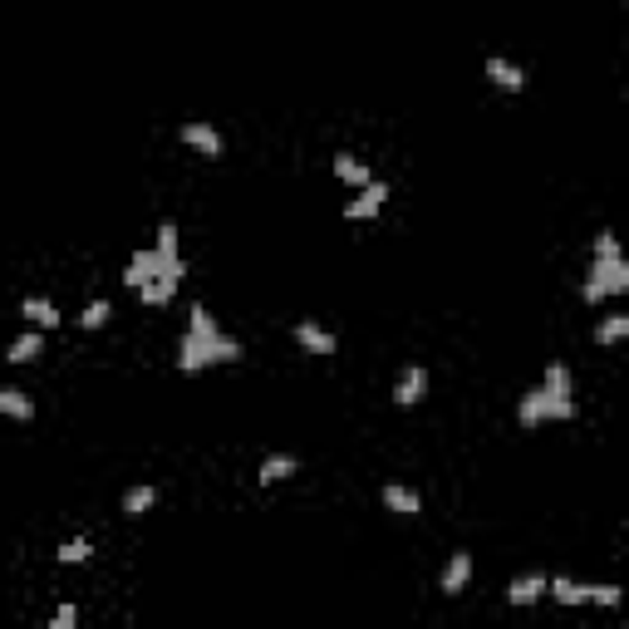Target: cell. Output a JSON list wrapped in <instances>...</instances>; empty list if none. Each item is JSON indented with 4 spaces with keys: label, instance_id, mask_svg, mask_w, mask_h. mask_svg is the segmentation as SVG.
I'll list each match as a JSON object with an SVG mask.
<instances>
[{
    "label": "cell",
    "instance_id": "6da1fadb",
    "mask_svg": "<svg viewBox=\"0 0 629 629\" xmlns=\"http://www.w3.org/2000/svg\"><path fill=\"white\" fill-rule=\"evenodd\" d=\"M118 281L138 295L143 310H168L172 300H177V290L187 281V261H182V231H177L172 217H163L158 231H153V241H143L123 261Z\"/></svg>",
    "mask_w": 629,
    "mask_h": 629
},
{
    "label": "cell",
    "instance_id": "7a4b0ae2",
    "mask_svg": "<svg viewBox=\"0 0 629 629\" xmlns=\"http://www.w3.org/2000/svg\"><path fill=\"white\" fill-rule=\"evenodd\" d=\"M241 359H246V344L212 315V305L192 300V305H187V325H182V335H177L172 369L192 379V374H207V369H222V364H241Z\"/></svg>",
    "mask_w": 629,
    "mask_h": 629
},
{
    "label": "cell",
    "instance_id": "3957f363",
    "mask_svg": "<svg viewBox=\"0 0 629 629\" xmlns=\"http://www.w3.org/2000/svg\"><path fill=\"white\" fill-rule=\"evenodd\" d=\"M580 413L575 403V374L566 359H546L541 379L516 399V423L521 428H541V423H571Z\"/></svg>",
    "mask_w": 629,
    "mask_h": 629
},
{
    "label": "cell",
    "instance_id": "277c9868",
    "mask_svg": "<svg viewBox=\"0 0 629 629\" xmlns=\"http://www.w3.org/2000/svg\"><path fill=\"white\" fill-rule=\"evenodd\" d=\"M629 290V261L620 251V236L615 227H600L590 236V266H585V281H580V300L595 310L605 300H620Z\"/></svg>",
    "mask_w": 629,
    "mask_h": 629
},
{
    "label": "cell",
    "instance_id": "5b68a950",
    "mask_svg": "<svg viewBox=\"0 0 629 629\" xmlns=\"http://www.w3.org/2000/svg\"><path fill=\"white\" fill-rule=\"evenodd\" d=\"M177 143H182L187 153L207 158V163H217V158L227 153V133H222L212 118H182V123H177Z\"/></svg>",
    "mask_w": 629,
    "mask_h": 629
},
{
    "label": "cell",
    "instance_id": "8992f818",
    "mask_svg": "<svg viewBox=\"0 0 629 629\" xmlns=\"http://www.w3.org/2000/svg\"><path fill=\"white\" fill-rule=\"evenodd\" d=\"M428 394H433V369L423 364V359H408L399 369V379H394V389H389V399H394V408H418V403H428Z\"/></svg>",
    "mask_w": 629,
    "mask_h": 629
},
{
    "label": "cell",
    "instance_id": "52a82bcc",
    "mask_svg": "<svg viewBox=\"0 0 629 629\" xmlns=\"http://www.w3.org/2000/svg\"><path fill=\"white\" fill-rule=\"evenodd\" d=\"M389 197H394V187H389L384 177H374V182H364L359 192H349V197H344L340 217H344V222H374V217L389 207Z\"/></svg>",
    "mask_w": 629,
    "mask_h": 629
},
{
    "label": "cell",
    "instance_id": "ba28073f",
    "mask_svg": "<svg viewBox=\"0 0 629 629\" xmlns=\"http://www.w3.org/2000/svg\"><path fill=\"white\" fill-rule=\"evenodd\" d=\"M290 340L300 344L305 354H315V359H330V354L340 349V335H335L330 325H320L315 315H300V320L290 325Z\"/></svg>",
    "mask_w": 629,
    "mask_h": 629
},
{
    "label": "cell",
    "instance_id": "9c48e42d",
    "mask_svg": "<svg viewBox=\"0 0 629 629\" xmlns=\"http://www.w3.org/2000/svg\"><path fill=\"white\" fill-rule=\"evenodd\" d=\"M482 79L492 84V89H502V94H521L526 89V69L507 55H487L482 59Z\"/></svg>",
    "mask_w": 629,
    "mask_h": 629
},
{
    "label": "cell",
    "instance_id": "30bf717a",
    "mask_svg": "<svg viewBox=\"0 0 629 629\" xmlns=\"http://www.w3.org/2000/svg\"><path fill=\"white\" fill-rule=\"evenodd\" d=\"M379 502H384V512L403 516V521L423 516V492H418L413 482H384V487H379Z\"/></svg>",
    "mask_w": 629,
    "mask_h": 629
},
{
    "label": "cell",
    "instance_id": "8fae6325",
    "mask_svg": "<svg viewBox=\"0 0 629 629\" xmlns=\"http://www.w3.org/2000/svg\"><path fill=\"white\" fill-rule=\"evenodd\" d=\"M20 320H25V325H35V330H45V335L64 325V315H59L55 300H50V295H35V290H30V295H20Z\"/></svg>",
    "mask_w": 629,
    "mask_h": 629
},
{
    "label": "cell",
    "instance_id": "7c38bea8",
    "mask_svg": "<svg viewBox=\"0 0 629 629\" xmlns=\"http://www.w3.org/2000/svg\"><path fill=\"white\" fill-rule=\"evenodd\" d=\"M158 502H163V487H158V482H133V487L118 497V512L128 516V521H143L148 512H158Z\"/></svg>",
    "mask_w": 629,
    "mask_h": 629
},
{
    "label": "cell",
    "instance_id": "4fadbf2b",
    "mask_svg": "<svg viewBox=\"0 0 629 629\" xmlns=\"http://www.w3.org/2000/svg\"><path fill=\"white\" fill-rule=\"evenodd\" d=\"M330 172H335V182H340V187H349V192H359L364 182H374L369 158H359V153H349V148H340V153L330 158Z\"/></svg>",
    "mask_w": 629,
    "mask_h": 629
},
{
    "label": "cell",
    "instance_id": "5bb4252c",
    "mask_svg": "<svg viewBox=\"0 0 629 629\" xmlns=\"http://www.w3.org/2000/svg\"><path fill=\"white\" fill-rule=\"evenodd\" d=\"M536 600H546V571H526V575H512V580H507V605L526 610V605H536Z\"/></svg>",
    "mask_w": 629,
    "mask_h": 629
},
{
    "label": "cell",
    "instance_id": "9a60e30c",
    "mask_svg": "<svg viewBox=\"0 0 629 629\" xmlns=\"http://www.w3.org/2000/svg\"><path fill=\"white\" fill-rule=\"evenodd\" d=\"M40 354H45V330H35V325H25L5 344V364H40Z\"/></svg>",
    "mask_w": 629,
    "mask_h": 629
},
{
    "label": "cell",
    "instance_id": "2e32d148",
    "mask_svg": "<svg viewBox=\"0 0 629 629\" xmlns=\"http://www.w3.org/2000/svg\"><path fill=\"white\" fill-rule=\"evenodd\" d=\"M590 590H595V585H585V580H571V575H546V595H551V600H556V605H590Z\"/></svg>",
    "mask_w": 629,
    "mask_h": 629
},
{
    "label": "cell",
    "instance_id": "e0dca14e",
    "mask_svg": "<svg viewBox=\"0 0 629 629\" xmlns=\"http://www.w3.org/2000/svg\"><path fill=\"white\" fill-rule=\"evenodd\" d=\"M40 413V403L30 399L25 389H15V384H0V418H10V423H30Z\"/></svg>",
    "mask_w": 629,
    "mask_h": 629
},
{
    "label": "cell",
    "instance_id": "ac0fdd59",
    "mask_svg": "<svg viewBox=\"0 0 629 629\" xmlns=\"http://www.w3.org/2000/svg\"><path fill=\"white\" fill-rule=\"evenodd\" d=\"M295 472H300V458H295V453H266L261 467H256V482H261V487H276V482H290Z\"/></svg>",
    "mask_w": 629,
    "mask_h": 629
},
{
    "label": "cell",
    "instance_id": "d6986e66",
    "mask_svg": "<svg viewBox=\"0 0 629 629\" xmlns=\"http://www.w3.org/2000/svg\"><path fill=\"white\" fill-rule=\"evenodd\" d=\"M467 580H472V551H453V556H448V566H443L438 590H443V595H462V590H467Z\"/></svg>",
    "mask_w": 629,
    "mask_h": 629
},
{
    "label": "cell",
    "instance_id": "ffe728a7",
    "mask_svg": "<svg viewBox=\"0 0 629 629\" xmlns=\"http://www.w3.org/2000/svg\"><path fill=\"white\" fill-rule=\"evenodd\" d=\"M625 335H629V315H625V310H610V315H605V320L590 330V340L600 344V349H615Z\"/></svg>",
    "mask_w": 629,
    "mask_h": 629
},
{
    "label": "cell",
    "instance_id": "44dd1931",
    "mask_svg": "<svg viewBox=\"0 0 629 629\" xmlns=\"http://www.w3.org/2000/svg\"><path fill=\"white\" fill-rule=\"evenodd\" d=\"M109 320H114V300H109V295H94V300L79 310V330H84V335H99Z\"/></svg>",
    "mask_w": 629,
    "mask_h": 629
},
{
    "label": "cell",
    "instance_id": "7402d4cb",
    "mask_svg": "<svg viewBox=\"0 0 629 629\" xmlns=\"http://www.w3.org/2000/svg\"><path fill=\"white\" fill-rule=\"evenodd\" d=\"M89 556H94V541L89 536H69V541H59L55 566H84Z\"/></svg>",
    "mask_w": 629,
    "mask_h": 629
},
{
    "label": "cell",
    "instance_id": "603a6c76",
    "mask_svg": "<svg viewBox=\"0 0 629 629\" xmlns=\"http://www.w3.org/2000/svg\"><path fill=\"white\" fill-rule=\"evenodd\" d=\"M620 600H625V590H620L615 580H600V585L590 590V605H600V610H615Z\"/></svg>",
    "mask_w": 629,
    "mask_h": 629
},
{
    "label": "cell",
    "instance_id": "cb8c5ba5",
    "mask_svg": "<svg viewBox=\"0 0 629 629\" xmlns=\"http://www.w3.org/2000/svg\"><path fill=\"white\" fill-rule=\"evenodd\" d=\"M55 629H74L79 625V605L74 600H64V605H55V620H50Z\"/></svg>",
    "mask_w": 629,
    "mask_h": 629
}]
</instances>
